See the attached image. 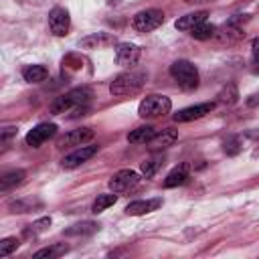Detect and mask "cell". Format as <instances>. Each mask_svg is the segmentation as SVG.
<instances>
[{"label":"cell","mask_w":259,"mask_h":259,"mask_svg":"<svg viewBox=\"0 0 259 259\" xmlns=\"http://www.w3.org/2000/svg\"><path fill=\"white\" fill-rule=\"evenodd\" d=\"M146 83V71L140 67H130L127 71L119 73L111 83H109V93L115 97L123 95H134L138 93Z\"/></svg>","instance_id":"6da1fadb"},{"label":"cell","mask_w":259,"mask_h":259,"mask_svg":"<svg viewBox=\"0 0 259 259\" xmlns=\"http://www.w3.org/2000/svg\"><path fill=\"white\" fill-rule=\"evenodd\" d=\"M91 97H93V93H91L89 87L71 89V91L63 93L61 97H57V99L51 103V111H53V113H67V111H73L75 107L87 105V101H89Z\"/></svg>","instance_id":"7a4b0ae2"},{"label":"cell","mask_w":259,"mask_h":259,"mask_svg":"<svg viewBox=\"0 0 259 259\" xmlns=\"http://www.w3.org/2000/svg\"><path fill=\"white\" fill-rule=\"evenodd\" d=\"M170 75L172 79L184 89V91H192L198 87V69L186 61V59H178L170 65Z\"/></svg>","instance_id":"3957f363"},{"label":"cell","mask_w":259,"mask_h":259,"mask_svg":"<svg viewBox=\"0 0 259 259\" xmlns=\"http://www.w3.org/2000/svg\"><path fill=\"white\" fill-rule=\"evenodd\" d=\"M172 109V101H170V97H166V95H158V93H154V95H146L142 101H140V105H138V115L140 117H160V115H166L168 111Z\"/></svg>","instance_id":"277c9868"},{"label":"cell","mask_w":259,"mask_h":259,"mask_svg":"<svg viewBox=\"0 0 259 259\" xmlns=\"http://www.w3.org/2000/svg\"><path fill=\"white\" fill-rule=\"evenodd\" d=\"M164 22V12L158 10V8H146L142 12H138L132 20V26L138 30V32H150V30H156L160 24Z\"/></svg>","instance_id":"5b68a950"},{"label":"cell","mask_w":259,"mask_h":259,"mask_svg":"<svg viewBox=\"0 0 259 259\" xmlns=\"http://www.w3.org/2000/svg\"><path fill=\"white\" fill-rule=\"evenodd\" d=\"M138 182H140V174H138L136 170L123 168V170H117V172L109 178L107 186H109L111 192H125V190H130V188H134Z\"/></svg>","instance_id":"8992f818"},{"label":"cell","mask_w":259,"mask_h":259,"mask_svg":"<svg viewBox=\"0 0 259 259\" xmlns=\"http://www.w3.org/2000/svg\"><path fill=\"white\" fill-rule=\"evenodd\" d=\"M49 28H51V32L55 36H65L69 32V28H71V16H69V12L65 8H61V6L53 8L49 12Z\"/></svg>","instance_id":"52a82bcc"},{"label":"cell","mask_w":259,"mask_h":259,"mask_svg":"<svg viewBox=\"0 0 259 259\" xmlns=\"http://www.w3.org/2000/svg\"><path fill=\"white\" fill-rule=\"evenodd\" d=\"M57 134V125L55 123H49V121H45V123H38V125H34L28 134H26V144L30 146V148H38V146H42L45 142H49L53 136Z\"/></svg>","instance_id":"ba28073f"},{"label":"cell","mask_w":259,"mask_h":259,"mask_svg":"<svg viewBox=\"0 0 259 259\" xmlns=\"http://www.w3.org/2000/svg\"><path fill=\"white\" fill-rule=\"evenodd\" d=\"M95 154H97V146H95V144H91V146H79L77 150H73L71 154H67V156L61 160V166L67 168V170L77 168V166H81L83 162H87L89 158H93Z\"/></svg>","instance_id":"9c48e42d"},{"label":"cell","mask_w":259,"mask_h":259,"mask_svg":"<svg viewBox=\"0 0 259 259\" xmlns=\"http://www.w3.org/2000/svg\"><path fill=\"white\" fill-rule=\"evenodd\" d=\"M93 138V130L91 127H77L67 132L65 136H61L57 140V148H71V146H85V142H89Z\"/></svg>","instance_id":"30bf717a"},{"label":"cell","mask_w":259,"mask_h":259,"mask_svg":"<svg viewBox=\"0 0 259 259\" xmlns=\"http://www.w3.org/2000/svg\"><path fill=\"white\" fill-rule=\"evenodd\" d=\"M140 55H142L140 47H136L132 42H119L115 47V61L121 67H127V69L136 67V63L140 61Z\"/></svg>","instance_id":"8fae6325"},{"label":"cell","mask_w":259,"mask_h":259,"mask_svg":"<svg viewBox=\"0 0 259 259\" xmlns=\"http://www.w3.org/2000/svg\"><path fill=\"white\" fill-rule=\"evenodd\" d=\"M212 103H198V105H190V107H184L180 109L178 113H174V121L178 123H184V121H192V119H200L204 117L206 113L212 111Z\"/></svg>","instance_id":"7c38bea8"},{"label":"cell","mask_w":259,"mask_h":259,"mask_svg":"<svg viewBox=\"0 0 259 259\" xmlns=\"http://www.w3.org/2000/svg\"><path fill=\"white\" fill-rule=\"evenodd\" d=\"M113 42H115V34H111V32H93V34L81 38L79 47H83V49H105Z\"/></svg>","instance_id":"4fadbf2b"},{"label":"cell","mask_w":259,"mask_h":259,"mask_svg":"<svg viewBox=\"0 0 259 259\" xmlns=\"http://www.w3.org/2000/svg\"><path fill=\"white\" fill-rule=\"evenodd\" d=\"M206 18H208V12H206V10H198V12H190V14L180 16V18L174 22V26H176L178 30L190 32V30H192V28H196L198 24L206 22Z\"/></svg>","instance_id":"5bb4252c"},{"label":"cell","mask_w":259,"mask_h":259,"mask_svg":"<svg viewBox=\"0 0 259 259\" xmlns=\"http://www.w3.org/2000/svg\"><path fill=\"white\" fill-rule=\"evenodd\" d=\"M162 206V198H150V200H134L125 206V214L132 217H140V214H148L156 208Z\"/></svg>","instance_id":"9a60e30c"},{"label":"cell","mask_w":259,"mask_h":259,"mask_svg":"<svg viewBox=\"0 0 259 259\" xmlns=\"http://www.w3.org/2000/svg\"><path fill=\"white\" fill-rule=\"evenodd\" d=\"M176 140H178V130H174V127H164L160 134H156V136L150 140V148H152V150H166V148L172 146Z\"/></svg>","instance_id":"2e32d148"},{"label":"cell","mask_w":259,"mask_h":259,"mask_svg":"<svg viewBox=\"0 0 259 259\" xmlns=\"http://www.w3.org/2000/svg\"><path fill=\"white\" fill-rule=\"evenodd\" d=\"M188 174H190V164H180V166H176V168H172L168 172V176L164 178V186L166 188L182 186L188 180Z\"/></svg>","instance_id":"e0dca14e"},{"label":"cell","mask_w":259,"mask_h":259,"mask_svg":"<svg viewBox=\"0 0 259 259\" xmlns=\"http://www.w3.org/2000/svg\"><path fill=\"white\" fill-rule=\"evenodd\" d=\"M158 132H156L154 125H140V127H136L127 134V142H132V144H150V140Z\"/></svg>","instance_id":"ac0fdd59"},{"label":"cell","mask_w":259,"mask_h":259,"mask_svg":"<svg viewBox=\"0 0 259 259\" xmlns=\"http://www.w3.org/2000/svg\"><path fill=\"white\" fill-rule=\"evenodd\" d=\"M245 36V32L239 28V26H235V22L231 20L229 24H225L223 28H217V34H214V38H219V40H227V42H235V40H241Z\"/></svg>","instance_id":"d6986e66"},{"label":"cell","mask_w":259,"mask_h":259,"mask_svg":"<svg viewBox=\"0 0 259 259\" xmlns=\"http://www.w3.org/2000/svg\"><path fill=\"white\" fill-rule=\"evenodd\" d=\"M49 77V71H47V67H42V65H26L24 69H22V79L26 81V83H40V81H45Z\"/></svg>","instance_id":"ffe728a7"},{"label":"cell","mask_w":259,"mask_h":259,"mask_svg":"<svg viewBox=\"0 0 259 259\" xmlns=\"http://www.w3.org/2000/svg\"><path fill=\"white\" fill-rule=\"evenodd\" d=\"M24 178H26V172H24V170H10V172H6V174L0 178V190L6 192V190H10V188L22 184Z\"/></svg>","instance_id":"44dd1931"},{"label":"cell","mask_w":259,"mask_h":259,"mask_svg":"<svg viewBox=\"0 0 259 259\" xmlns=\"http://www.w3.org/2000/svg\"><path fill=\"white\" fill-rule=\"evenodd\" d=\"M67 251H69V247H67L65 243H55V245H49V247L36 251L32 257H34V259H57V257L65 255Z\"/></svg>","instance_id":"7402d4cb"},{"label":"cell","mask_w":259,"mask_h":259,"mask_svg":"<svg viewBox=\"0 0 259 259\" xmlns=\"http://www.w3.org/2000/svg\"><path fill=\"white\" fill-rule=\"evenodd\" d=\"M190 34H192L194 38H198V40H208V38H212V36L217 34V26H214V24H210V22L206 20V22L198 24L196 28H192V30H190Z\"/></svg>","instance_id":"603a6c76"},{"label":"cell","mask_w":259,"mask_h":259,"mask_svg":"<svg viewBox=\"0 0 259 259\" xmlns=\"http://www.w3.org/2000/svg\"><path fill=\"white\" fill-rule=\"evenodd\" d=\"M164 162H162V156H152V158H148V160H144L142 162V166H140V172L146 176V178H152L158 170H160V166H162Z\"/></svg>","instance_id":"cb8c5ba5"},{"label":"cell","mask_w":259,"mask_h":259,"mask_svg":"<svg viewBox=\"0 0 259 259\" xmlns=\"http://www.w3.org/2000/svg\"><path fill=\"white\" fill-rule=\"evenodd\" d=\"M115 200H117V196H115V194H99V196L95 198V202H93L91 210H93L95 214H99V212H103L105 208L113 206V204H115Z\"/></svg>","instance_id":"d4e9b609"},{"label":"cell","mask_w":259,"mask_h":259,"mask_svg":"<svg viewBox=\"0 0 259 259\" xmlns=\"http://www.w3.org/2000/svg\"><path fill=\"white\" fill-rule=\"evenodd\" d=\"M223 150H225V154H229V156L239 154V152L243 150V138H241V136H231V138H227V140L223 142Z\"/></svg>","instance_id":"484cf974"},{"label":"cell","mask_w":259,"mask_h":259,"mask_svg":"<svg viewBox=\"0 0 259 259\" xmlns=\"http://www.w3.org/2000/svg\"><path fill=\"white\" fill-rule=\"evenodd\" d=\"M49 225H51V217H42V219L34 221L32 225H28V227L24 229V237H36V235L42 233Z\"/></svg>","instance_id":"4316f807"},{"label":"cell","mask_w":259,"mask_h":259,"mask_svg":"<svg viewBox=\"0 0 259 259\" xmlns=\"http://www.w3.org/2000/svg\"><path fill=\"white\" fill-rule=\"evenodd\" d=\"M239 93H237V87L233 83H227V87H223V91L219 93V101L225 103V105H233L237 101Z\"/></svg>","instance_id":"83f0119b"},{"label":"cell","mask_w":259,"mask_h":259,"mask_svg":"<svg viewBox=\"0 0 259 259\" xmlns=\"http://www.w3.org/2000/svg\"><path fill=\"white\" fill-rule=\"evenodd\" d=\"M63 67L71 69V71H79L83 67V59L79 55H75V53H69V55L63 57Z\"/></svg>","instance_id":"f1b7e54d"},{"label":"cell","mask_w":259,"mask_h":259,"mask_svg":"<svg viewBox=\"0 0 259 259\" xmlns=\"http://www.w3.org/2000/svg\"><path fill=\"white\" fill-rule=\"evenodd\" d=\"M18 247V239L16 237H6L0 241V257H8L12 251H16Z\"/></svg>","instance_id":"f546056e"},{"label":"cell","mask_w":259,"mask_h":259,"mask_svg":"<svg viewBox=\"0 0 259 259\" xmlns=\"http://www.w3.org/2000/svg\"><path fill=\"white\" fill-rule=\"evenodd\" d=\"M97 225L95 223H83V225H75L73 229H67V235H85V233H95Z\"/></svg>","instance_id":"4dcf8cb0"},{"label":"cell","mask_w":259,"mask_h":259,"mask_svg":"<svg viewBox=\"0 0 259 259\" xmlns=\"http://www.w3.org/2000/svg\"><path fill=\"white\" fill-rule=\"evenodd\" d=\"M245 105H247V107H259V91H257V93H251V95L245 99Z\"/></svg>","instance_id":"1f68e13d"},{"label":"cell","mask_w":259,"mask_h":259,"mask_svg":"<svg viewBox=\"0 0 259 259\" xmlns=\"http://www.w3.org/2000/svg\"><path fill=\"white\" fill-rule=\"evenodd\" d=\"M251 53H253V59L259 61V36L253 38V42H251Z\"/></svg>","instance_id":"d6a6232c"},{"label":"cell","mask_w":259,"mask_h":259,"mask_svg":"<svg viewBox=\"0 0 259 259\" xmlns=\"http://www.w3.org/2000/svg\"><path fill=\"white\" fill-rule=\"evenodd\" d=\"M12 134H16V127H4V132H2V140H6V138L12 136Z\"/></svg>","instance_id":"836d02e7"},{"label":"cell","mask_w":259,"mask_h":259,"mask_svg":"<svg viewBox=\"0 0 259 259\" xmlns=\"http://www.w3.org/2000/svg\"><path fill=\"white\" fill-rule=\"evenodd\" d=\"M186 4H204V2H210V0H184Z\"/></svg>","instance_id":"e575fe53"}]
</instances>
